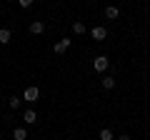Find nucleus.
Wrapping results in <instances>:
<instances>
[{"mask_svg": "<svg viewBox=\"0 0 150 140\" xmlns=\"http://www.w3.org/2000/svg\"><path fill=\"white\" fill-rule=\"evenodd\" d=\"M43 30H45V23L43 20H33L30 23V33H33V35H40Z\"/></svg>", "mask_w": 150, "mask_h": 140, "instance_id": "nucleus-5", "label": "nucleus"}, {"mask_svg": "<svg viewBox=\"0 0 150 140\" xmlns=\"http://www.w3.org/2000/svg\"><path fill=\"white\" fill-rule=\"evenodd\" d=\"M38 98H40V90H38L35 85H30V88H25V100H28V103H35Z\"/></svg>", "mask_w": 150, "mask_h": 140, "instance_id": "nucleus-3", "label": "nucleus"}, {"mask_svg": "<svg viewBox=\"0 0 150 140\" xmlns=\"http://www.w3.org/2000/svg\"><path fill=\"white\" fill-rule=\"evenodd\" d=\"M90 35H93V40H95V43H103V40L108 38V30H105L103 25H95V28H93V33H90Z\"/></svg>", "mask_w": 150, "mask_h": 140, "instance_id": "nucleus-2", "label": "nucleus"}, {"mask_svg": "<svg viewBox=\"0 0 150 140\" xmlns=\"http://www.w3.org/2000/svg\"><path fill=\"white\" fill-rule=\"evenodd\" d=\"M103 88H105V90H112V88H115V78H103Z\"/></svg>", "mask_w": 150, "mask_h": 140, "instance_id": "nucleus-11", "label": "nucleus"}, {"mask_svg": "<svg viewBox=\"0 0 150 140\" xmlns=\"http://www.w3.org/2000/svg\"><path fill=\"white\" fill-rule=\"evenodd\" d=\"M23 120H25L28 125H33V123H38V113H35V110H25V118H23Z\"/></svg>", "mask_w": 150, "mask_h": 140, "instance_id": "nucleus-7", "label": "nucleus"}, {"mask_svg": "<svg viewBox=\"0 0 150 140\" xmlns=\"http://www.w3.org/2000/svg\"><path fill=\"white\" fill-rule=\"evenodd\" d=\"M0 43H3V45L10 43V30H8V28H3V30H0Z\"/></svg>", "mask_w": 150, "mask_h": 140, "instance_id": "nucleus-12", "label": "nucleus"}, {"mask_svg": "<svg viewBox=\"0 0 150 140\" xmlns=\"http://www.w3.org/2000/svg\"><path fill=\"white\" fill-rule=\"evenodd\" d=\"M108 68H110V58H108V55H98V58L93 60V70H95V73H105Z\"/></svg>", "mask_w": 150, "mask_h": 140, "instance_id": "nucleus-1", "label": "nucleus"}, {"mask_svg": "<svg viewBox=\"0 0 150 140\" xmlns=\"http://www.w3.org/2000/svg\"><path fill=\"white\" fill-rule=\"evenodd\" d=\"M118 140H133V138H130V135H128V133H123V135H120V138H118Z\"/></svg>", "mask_w": 150, "mask_h": 140, "instance_id": "nucleus-15", "label": "nucleus"}, {"mask_svg": "<svg viewBox=\"0 0 150 140\" xmlns=\"http://www.w3.org/2000/svg\"><path fill=\"white\" fill-rule=\"evenodd\" d=\"M73 33L75 35H83V33H85V23H80V20L73 23Z\"/></svg>", "mask_w": 150, "mask_h": 140, "instance_id": "nucleus-9", "label": "nucleus"}, {"mask_svg": "<svg viewBox=\"0 0 150 140\" xmlns=\"http://www.w3.org/2000/svg\"><path fill=\"white\" fill-rule=\"evenodd\" d=\"M100 140H112V130L110 128H103L100 130Z\"/></svg>", "mask_w": 150, "mask_h": 140, "instance_id": "nucleus-13", "label": "nucleus"}, {"mask_svg": "<svg viewBox=\"0 0 150 140\" xmlns=\"http://www.w3.org/2000/svg\"><path fill=\"white\" fill-rule=\"evenodd\" d=\"M20 103H23V100H20V98H18V95H13V98H8V105H10L13 110H18V108H20Z\"/></svg>", "mask_w": 150, "mask_h": 140, "instance_id": "nucleus-10", "label": "nucleus"}, {"mask_svg": "<svg viewBox=\"0 0 150 140\" xmlns=\"http://www.w3.org/2000/svg\"><path fill=\"white\" fill-rule=\"evenodd\" d=\"M13 138H15V140H28L25 128H15V130H13Z\"/></svg>", "mask_w": 150, "mask_h": 140, "instance_id": "nucleus-8", "label": "nucleus"}, {"mask_svg": "<svg viewBox=\"0 0 150 140\" xmlns=\"http://www.w3.org/2000/svg\"><path fill=\"white\" fill-rule=\"evenodd\" d=\"M70 43H73V40H68V38H63V40H58V43H55V48H53V50H55V53H58V55H63L65 50L70 48Z\"/></svg>", "mask_w": 150, "mask_h": 140, "instance_id": "nucleus-4", "label": "nucleus"}, {"mask_svg": "<svg viewBox=\"0 0 150 140\" xmlns=\"http://www.w3.org/2000/svg\"><path fill=\"white\" fill-rule=\"evenodd\" d=\"M33 3H35V0H18V5H20V8H30Z\"/></svg>", "mask_w": 150, "mask_h": 140, "instance_id": "nucleus-14", "label": "nucleus"}, {"mask_svg": "<svg viewBox=\"0 0 150 140\" xmlns=\"http://www.w3.org/2000/svg\"><path fill=\"white\" fill-rule=\"evenodd\" d=\"M118 15H120V10L115 5H108L105 8V18H108V20H118Z\"/></svg>", "mask_w": 150, "mask_h": 140, "instance_id": "nucleus-6", "label": "nucleus"}]
</instances>
